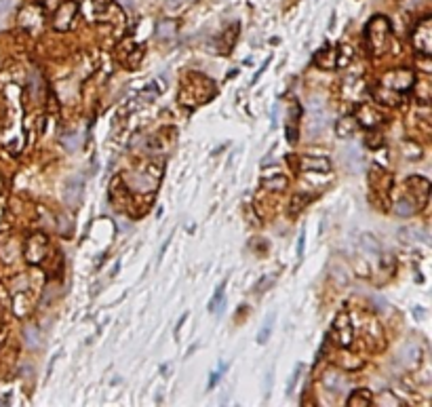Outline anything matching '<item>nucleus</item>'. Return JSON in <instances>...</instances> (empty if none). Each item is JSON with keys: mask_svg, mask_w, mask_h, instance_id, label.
Listing matches in <instances>:
<instances>
[{"mask_svg": "<svg viewBox=\"0 0 432 407\" xmlns=\"http://www.w3.org/2000/svg\"><path fill=\"white\" fill-rule=\"evenodd\" d=\"M266 184L270 186V188H285L287 181H285V178H276V179H268Z\"/></svg>", "mask_w": 432, "mask_h": 407, "instance_id": "11", "label": "nucleus"}, {"mask_svg": "<svg viewBox=\"0 0 432 407\" xmlns=\"http://www.w3.org/2000/svg\"><path fill=\"white\" fill-rule=\"evenodd\" d=\"M388 36H390V24H388L386 17L378 15L367 24L365 38H367V45H369V49L373 53H381V49H386Z\"/></svg>", "mask_w": 432, "mask_h": 407, "instance_id": "1", "label": "nucleus"}, {"mask_svg": "<svg viewBox=\"0 0 432 407\" xmlns=\"http://www.w3.org/2000/svg\"><path fill=\"white\" fill-rule=\"evenodd\" d=\"M45 247H47V238L45 236H40V234H34L32 238H30V243H27V259L30 262H40V257H42V254H45Z\"/></svg>", "mask_w": 432, "mask_h": 407, "instance_id": "5", "label": "nucleus"}, {"mask_svg": "<svg viewBox=\"0 0 432 407\" xmlns=\"http://www.w3.org/2000/svg\"><path fill=\"white\" fill-rule=\"evenodd\" d=\"M413 82H415V74L411 70H392V72H388L384 76V87L401 91V93H405Z\"/></svg>", "mask_w": 432, "mask_h": 407, "instance_id": "2", "label": "nucleus"}, {"mask_svg": "<svg viewBox=\"0 0 432 407\" xmlns=\"http://www.w3.org/2000/svg\"><path fill=\"white\" fill-rule=\"evenodd\" d=\"M224 287H226L224 283L217 287V293H215V298L211 300V306H209L211 310H222V300H224Z\"/></svg>", "mask_w": 432, "mask_h": 407, "instance_id": "8", "label": "nucleus"}, {"mask_svg": "<svg viewBox=\"0 0 432 407\" xmlns=\"http://www.w3.org/2000/svg\"><path fill=\"white\" fill-rule=\"evenodd\" d=\"M333 333L337 335V344H342V346H346V344H350V335H352V329H350V323L346 321V317H339L337 321H335V325H333Z\"/></svg>", "mask_w": 432, "mask_h": 407, "instance_id": "6", "label": "nucleus"}, {"mask_svg": "<svg viewBox=\"0 0 432 407\" xmlns=\"http://www.w3.org/2000/svg\"><path fill=\"white\" fill-rule=\"evenodd\" d=\"M360 401H363V405H371V392H367V390H354L352 395H350V399H348L350 405H360Z\"/></svg>", "mask_w": 432, "mask_h": 407, "instance_id": "7", "label": "nucleus"}, {"mask_svg": "<svg viewBox=\"0 0 432 407\" xmlns=\"http://www.w3.org/2000/svg\"><path fill=\"white\" fill-rule=\"evenodd\" d=\"M6 6H9V0H0V13H4Z\"/></svg>", "mask_w": 432, "mask_h": 407, "instance_id": "12", "label": "nucleus"}, {"mask_svg": "<svg viewBox=\"0 0 432 407\" xmlns=\"http://www.w3.org/2000/svg\"><path fill=\"white\" fill-rule=\"evenodd\" d=\"M396 211H399L401 215H409V213H413V207H409L407 201H401L399 205H396Z\"/></svg>", "mask_w": 432, "mask_h": 407, "instance_id": "10", "label": "nucleus"}, {"mask_svg": "<svg viewBox=\"0 0 432 407\" xmlns=\"http://www.w3.org/2000/svg\"><path fill=\"white\" fill-rule=\"evenodd\" d=\"M413 45L420 53L424 55H430L432 53V24H430V17H424L420 24L415 27V34H413Z\"/></svg>", "mask_w": 432, "mask_h": 407, "instance_id": "3", "label": "nucleus"}, {"mask_svg": "<svg viewBox=\"0 0 432 407\" xmlns=\"http://www.w3.org/2000/svg\"><path fill=\"white\" fill-rule=\"evenodd\" d=\"M272 325H274V314H270V317H268L266 327L259 331V342H266V340H268V335H270V331H272Z\"/></svg>", "mask_w": 432, "mask_h": 407, "instance_id": "9", "label": "nucleus"}, {"mask_svg": "<svg viewBox=\"0 0 432 407\" xmlns=\"http://www.w3.org/2000/svg\"><path fill=\"white\" fill-rule=\"evenodd\" d=\"M76 13H78V4L76 2H63L59 6L57 15H55V30H70L74 25Z\"/></svg>", "mask_w": 432, "mask_h": 407, "instance_id": "4", "label": "nucleus"}]
</instances>
